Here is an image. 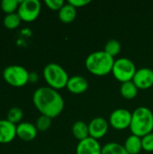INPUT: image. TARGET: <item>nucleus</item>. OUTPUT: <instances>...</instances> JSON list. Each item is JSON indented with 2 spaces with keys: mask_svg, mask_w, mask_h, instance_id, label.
<instances>
[{
  "mask_svg": "<svg viewBox=\"0 0 153 154\" xmlns=\"http://www.w3.org/2000/svg\"><path fill=\"white\" fill-rule=\"evenodd\" d=\"M20 5V1L18 0H3L0 3V7L3 12L6 14H14L16 10H18Z\"/></svg>",
  "mask_w": 153,
  "mask_h": 154,
  "instance_id": "23",
  "label": "nucleus"
},
{
  "mask_svg": "<svg viewBox=\"0 0 153 154\" xmlns=\"http://www.w3.org/2000/svg\"><path fill=\"white\" fill-rule=\"evenodd\" d=\"M23 116V110L18 107V106H14L9 109V111L7 112V120L14 124V125H17L20 124L22 119Z\"/></svg>",
  "mask_w": 153,
  "mask_h": 154,
  "instance_id": "21",
  "label": "nucleus"
},
{
  "mask_svg": "<svg viewBox=\"0 0 153 154\" xmlns=\"http://www.w3.org/2000/svg\"><path fill=\"white\" fill-rule=\"evenodd\" d=\"M115 58L105 51H96L90 53L85 61L87 69L96 76H106L112 72Z\"/></svg>",
  "mask_w": 153,
  "mask_h": 154,
  "instance_id": "2",
  "label": "nucleus"
},
{
  "mask_svg": "<svg viewBox=\"0 0 153 154\" xmlns=\"http://www.w3.org/2000/svg\"><path fill=\"white\" fill-rule=\"evenodd\" d=\"M131 113L126 108H117L113 111L109 116V124L111 126L116 130H124L126 128H130L132 122Z\"/></svg>",
  "mask_w": 153,
  "mask_h": 154,
  "instance_id": "8",
  "label": "nucleus"
},
{
  "mask_svg": "<svg viewBox=\"0 0 153 154\" xmlns=\"http://www.w3.org/2000/svg\"><path fill=\"white\" fill-rule=\"evenodd\" d=\"M121 48L122 46H121L120 42L117 40L112 39V40H109L106 43L104 51L109 55H111L112 57H115L119 54V52L121 51Z\"/></svg>",
  "mask_w": 153,
  "mask_h": 154,
  "instance_id": "22",
  "label": "nucleus"
},
{
  "mask_svg": "<svg viewBox=\"0 0 153 154\" xmlns=\"http://www.w3.org/2000/svg\"><path fill=\"white\" fill-rule=\"evenodd\" d=\"M38 74L36 72H30L29 73V82H37L38 81Z\"/></svg>",
  "mask_w": 153,
  "mask_h": 154,
  "instance_id": "28",
  "label": "nucleus"
},
{
  "mask_svg": "<svg viewBox=\"0 0 153 154\" xmlns=\"http://www.w3.org/2000/svg\"><path fill=\"white\" fill-rule=\"evenodd\" d=\"M16 136V125L7 119L0 120V143H9Z\"/></svg>",
  "mask_w": 153,
  "mask_h": 154,
  "instance_id": "13",
  "label": "nucleus"
},
{
  "mask_svg": "<svg viewBox=\"0 0 153 154\" xmlns=\"http://www.w3.org/2000/svg\"><path fill=\"white\" fill-rule=\"evenodd\" d=\"M21 22H22V20L17 13L6 14L3 19V23H4L5 27L8 30L16 29L20 25Z\"/></svg>",
  "mask_w": 153,
  "mask_h": 154,
  "instance_id": "20",
  "label": "nucleus"
},
{
  "mask_svg": "<svg viewBox=\"0 0 153 154\" xmlns=\"http://www.w3.org/2000/svg\"><path fill=\"white\" fill-rule=\"evenodd\" d=\"M69 3L73 6L77 7H83L90 3V0H69Z\"/></svg>",
  "mask_w": 153,
  "mask_h": 154,
  "instance_id": "27",
  "label": "nucleus"
},
{
  "mask_svg": "<svg viewBox=\"0 0 153 154\" xmlns=\"http://www.w3.org/2000/svg\"><path fill=\"white\" fill-rule=\"evenodd\" d=\"M124 147L129 154H138L142 150V138L137 135L131 134L125 140Z\"/></svg>",
  "mask_w": 153,
  "mask_h": 154,
  "instance_id": "16",
  "label": "nucleus"
},
{
  "mask_svg": "<svg viewBox=\"0 0 153 154\" xmlns=\"http://www.w3.org/2000/svg\"><path fill=\"white\" fill-rule=\"evenodd\" d=\"M37 132L38 130L36 126L29 122H23L16 125V136L25 142H30L35 139Z\"/></svg>",
  "mask_w": 153,
  "mask_h": 154,
  "instance_id": "12",
  "label": "nucleus"
},
{
  "mask_svg": "<svg viewBox=\"0 0 153 154\" xmlns=\"http://www.w3.org/2000/svg\"><path fill=\"white\" fill-rule=\"evenodd\" d=\"M51 125V118L43 115H41L36 120V128L40 132H46Z\"/></svg>",
  "mask_w": 153,
  "mask_h": 154,
  "instance_id": "24",
  "label": "nucleus"
},
{
  "mask_svg": "<svg viewBox=\"0 0 153 154\" xmlns=\"http://www.w3.org/2000/svg\"><path fill=\"white\" fill-rule=\"evenodd\" d=\"M133 82L138 89H149L153 86V69L150 68H141L136 70Z\"/></svg>",
  "mask_w": 153,
  "mask_h": 154,
  "instance_id": "9",
  "label": "nucleus"
},
{
  "mask_svg": "<svg viewBox=\"0 0 153 154\" xmlns=\"http://www.w3.org/2000/svg\"><path fill=\"white\" fill-rule=\"evenodd\" d=\"M41 10V5L39 0H23L17 10L21 20L26 23L33 22L39 16Z\"/></svg>",
  "mask_w": 153,
  "mask_h": 154,
  "instance_id": "7",
  "label": "nucleus"
},
{
  "mask_svg": "<svg viewBox=\"0 0 153 154\" xmlns=\"http://www.w3.org/2000/svg\"><path fill=\"white\" fill-rule=\"evenodd\" d=\"M77 154H102V147L98 142L92 137L78 142L77 148Z\"/></svg>",
  "mask_w": 153,
  "mask_h": 154,
  "instance_id": "11",
  "label": "nucleus"
},
{
  "mask_svg": "<svg viewBox=\"0 0 153 154\" xmlns=\"http://www.w3.org/2000/svg\"><path fill=\"white\" fill-rule=\"evenodd\" d=\"M45 5L53 11H60L66 4L63 0H45Z\"/></svg>",
  "mask_w": 153,
  "mask_h": 154,
  "instance_id": "26",
  "label": "nucleus"
},
{
  "mask_svg": "<svg viewBox=\"0 0 153 154\" xmlns=\"http://www.w3.org/2000/svg\"><path fill=\"white\" fill-rule=\"evenodd\" d=\"M102 154H129L123 144L118 143H107L102 147Z\"/></svg>",
  "mask_w": 153,
  "mask_h": 154,
  "instance_id": "19",
  "label": "nucleus"
},
{
  "mask_svg": "<svg viewBox=\"0 0 153 154\" xmlns=\"http://www.w3.org/2000/svg\"><path fill=\"white\" fill-rule=\"evenodd\" d=\"M142 149L146 152H153V132L142 137Z\"/></svg>",
  "mask_w": 153,
  "mask_h": 154,
  "instance_id": "25",
  "label": "nucleus"
},
{
  "mask_svg": "<svg viewBox=\"0 0 153 154\" xmlns=\"http://www.w3.org/2000/svg\"><path fill=\"white\" fill-rule=\"evenodd\" d=\"M32 102L37 110L51 119L60 115L64 108V100L59 92L50 87L37 88L32 96Z\"/></svg>",
  "mask_w": 153,
  "mask_h": 154,
  "instance_id": "1",
  "label": "nucleus"
},
{
  "mask_svg": "<svg viewBox=\"0 0 153 154\" xmlns=\"http://www.w3.org/2000/svg\"><path fill=\"white\" fill-rule=\"evenodd\" d=\"M72 134L76 139L79 142L89 137V129L88 125L84 121H77L72 125Z\"/></svg>",
  "mask_w": 153,
  "mask_h": 154,
  "instance_id": "17",
  "label": "nucleus"
},
{
  "mask_svg": "<svg viewBox=\"0 0 153 154\" xmlns=\"http://www.w3.org/2000/svg\"><path fill=\"white\" fill-rule=\"evenodd\" d=\"M68 90L72 94H82L88 88V82L86 78L82 76H73L69 79L67 87Z\"/></svg>",
  "mask_w": 153,
  "mask_h": 154,
  "instance_id": "14",
  "label": "nucleus"
},
{
  "mask_svg": "<svg viewBox=\"0 0 153 154\" xmlns=\"http://www.w3.org/2000/svg\"><path fill=\"white\" fill-rule=\"evenodd\" d=\"M76 16H77V8L72 5H70L69 2L66 3L59 11V18L64 23H69L73 22Z\"/></svg>",
  "mask_w": 153,
  "mask_h": 154,
  "instance_id": "15",
  "label": "nucleus"
},
{
  "mask_svg": "<svg viewBox=\"0 0 153 154\" xmlns=\"http://www.w3.org/2000/svg\"><path fill=\"white\" fill-rule=\"evenodd\" d=\"M28 70L20 65H10L3 70V79L12 87L22 88L29 82Z\"/></svg>",
  "mask_w": 153,
  "mask_h": 154,
  "instance_id": "5",
  "label": "nucleus"
},
{
  "mask_svg": "<svg viewBox=\"0 0 153 154\" xmlns=\"http://www.w3.org/2000/svg\"><path fill=\"white\" fill-rule=\"evenodd\" d=\"M43 77L50 88L59 90L67 87L69 75L58 63H49L43 69Z\"/></svg>",
  "mask_w": 153,
  "mask_h": 154,
  "instance_id": "4",
  "label": "nucleus"
},
{
  "mask_svg": "<svg viewBox=\"0 0 153 154\" xmlns=\"http://www.w3.org/2000/svg\"><path fill=\"white\" fill-rule=\"evenodd\" d=\"M137 69L135 64L128 58H119L115 60L112 73L114 77L120 81L124 83L127 81H132Z\"/></svg>",
  "mask_w": 153,
  "mask_h": 154,
  "instance_id": "6",
  "label": "nucleus"
},
{
  "mask_svg": "<svg viewBox=\"0 0 153 154\" xmlns=\"http://www.w3.org/2000/svg\"><path fill=\"white\" fill-rule=\"evenodd\" d=\"M132 134L139 137H143L153 131V113L146 106H139L132 116L130 125Z\"/></svg>",
  "mask_w": 153,
  "mask_h": 154,
  "instance_id": "3",
  "label": "nucleus"
},
{
  "mask_svg": "<svg viewBox=\"0 0 153 154\" xmlns=\"http://www.w3.org/2000/svg\"><path fill=\"white\" fill-rule=\"evenodd\" d=\"M109 124L103 117H95L88 124L89 129V137H92L96 140L103 138L108 131Z\"/></svg>",
  "mask_w": 153,
  "mask_h": 154,
  "instance_id": "10",
  "label": "nucleus"
},
{
  "mask_svg": "<svg viewBox=\"0 0 153 154\" xmlns=\"http://www.w3.org/2000/svg\"><path fill=\"white\" fill-rule=\"evenodd\" d=\"M138 88L135 86V84L132 81H127L124 83H122L120 88V93L122 97H124L126 99H133L138 94Z\"/></svg>",
  "mask_w": 153,
  "mask_h": 154,
  "instance_id": "18",
  "label": "nucleus"
}]
</instances>
